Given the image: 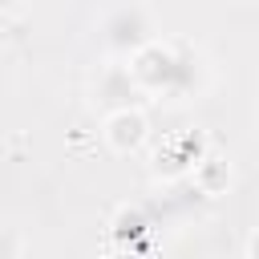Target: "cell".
Masks as SVG:
<instances>
[{"label":"cell","mask_w":259,"mask_h":259,"mask_svg":"<svg viewBox=\"0 0 259 259\" xmlns=\"http://www.w3.org/2000/svg\"><path fill=\"white\" fill-rule=\"evenodd\" d=\"M105 259H146V255H130V251H113V255H105Z\"/></svg>","instance_id":"cell-7"},{"label":"cell","mask_w":259,"mask_h":259,"mask_svg":"<svg viewBox=\"0 0 259 259\" xmlns=\"http://www.w3.org/2000/svg\"><path fill=\"white\" fill-rule=\"evenodd\" d=\"M20 251H24L20 231L8 227V223H0V259H20Z\"/></svg>","instance_id":"cell-6"},{"label":"cell","mask_w":259,"mask_h":259,"mask_svg":"<svg viewBox=\"0 0 259 259\" xmlns=\"http://www.w3.org/2000/svg\"><path fill=\"white\" fill-rule=\"evenodd\" d=\"M101 36L113 53L121 57H134L142 53L146 45L158 40V28H154V12L142 8V4H121V8H109L101 16Z\"/></svg>","instance_id":"cell-2"},{"label":"cell","mask_w":259,"mask_h":259,"mask_svg":"<svg viewBox=\"0 0 259 259\" xmlns=\"http://www.w3.org/2000/svg\"><path fill=\"white\" fill-rule=\"evenodd\" d=\"M138 93H142V89L134 85V77H130L125 65H109V69L97 77V97L109 105V113H113V109H130Z\"/></svg>","instance_id":"cell-4"},{"label":"cell","mask_w":259,"mask_h":259,"mask_svg":"<svg viewBox=\"0 0 259 259\" xmlns=\"http://www.w3.org/2000/svg\"><path fill=\"white\" fill-rule=\"evenodd\" d=\"M101 138H105L109 150H117V154H134V150L150 138V121H146V113H142L138 105H130V109H113V113H105Z\"/></svg>","instance_id":"cell-3"},{"label":"cell","mask_w":259,"mask_h":259,"mask_svg":"<svg viewBox=\"0 0 259 259\" xmlns=\"http://www.w3.org/2000/svg\"><path fill=\"white\" fill-rule=\"evenodd\" d=\"M142 239H150V219H146V210H142V206H121V210L113 214V243H117L121 251H130V255H142V251H138Z\"/></svg>","instance_id":"cell-5"},{"label":"cell","mask_w":259,"mask_h":259,"mask_svg":"<svg viewBox=\"0 0 259 259\" xmlns=\"http://www.w3.org/2000/svg\"><path fill=\"white\" fill-rule=\"evenodd\" d=\"M130 77L138 89L146 93H186L194 85V57L178 45H166V40H154L146 45L142 53L130 57Z\"/></svg>","instance_id":"cell-1"}]
</instances>
